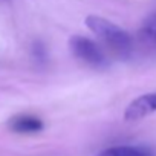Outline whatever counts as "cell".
Masks as SVG:
<instances>
[{
  "instance_id": "cell-1",
  "label": "cell",
  "mask_w": 156,
  "mask_h": 156,
  "mask_svg": "<svg viewBox=\"0 0 156 156\" xmlns=\"http://www.w3.org/2000/svg\"><path fill=\"white\" fill-rule=\"evenodd\" d=\"M86 26L101 40V43L116 57L126 58L132 52V38L130 35L116 26L115 23L98 17V16H89L86 19Z\"/></svg>"
},
{
  "instance_id": "cell-2",
  "label": "cell",
  "mask_w": 156,
  "mask_h": 156,
  "mask_svg": "<svg viewBox=\"0 0 156 156\" xmlns=\"http://www.w3.org/2000/svg\"><path fill=\"white\" fill-rule=\"evenodd\" d=\"M69 44H70V49H72L73 55L78 60H81L86 64H89V66L101 67L107 63L103 49L95 41H92L90 38H86V37H81V35H75V37L70 38Z\"/></svg>"
},
{
  "instance_id": "cell-3",
  "label": "cell",
  "mask_w": 156,
  "mask_h": 156,
  "mask_svg": "<svg viewBox=\"0 0 156 156\" xmlns=\"http://www.w3.org/2000/svg\"><path fill=\"white\" fill-rule=\"evenodd\" d=\"M151 113H156V92H150L133 100L124 112V119L139 121Z\"/></svg>"
},
{
  "instance_id": "cell-4",
  "label": "cell",
  "mask_w": 156,
  "mask_h": 156,
  "mask_svg": "<svg viewBox=\"0 0 156 156\" xmlns=\"http://www.w3.org/2000/svg\"><path fill=\"white\" fill-rule=\"evenodd\" d=\"M97 156H156V153L141 145H115L100 151Z\"/></svg>"
},
{
  "instance_id": "cell-5",
  "label": "cell",
  "mask_w": 156,
  "mask_h": 156,
  "mask_svg": "<svg viewBox=\"0 0 156 156\" xmlns=\"http://www.w3.org/2000/svg\"><path fill=\"white\" fill-rule=\"evenodd\" d=\"M9 127L19 133H35L43 129V121L31 115H19L9 121Z\"/></svg>"
},
{
  "instance_id": "cell-6",
  "label": "cell",
  "mask_w": 156,
  "mask_h": 156,
  "mask_svg": "<svg viewBox=\"0 0 156 156\" xmlns=\"http://www.w3.org/2000/svg\"><path fill=\"white\" fill-rule=\"evenodd\" d=\"M139 38L145 44L156 48V12H153L151 16H148L144 20V23L139 29Z\"/></svg>"
}]
</instances>
